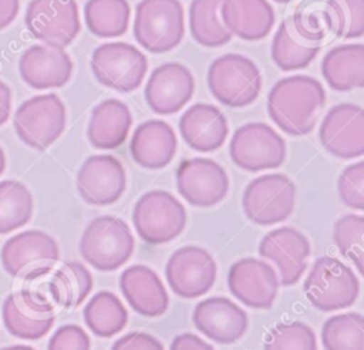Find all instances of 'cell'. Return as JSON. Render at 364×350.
Listing matches in <instances>:
<instances>
[{"label": "cell", "mask_w": 364, "mask_h": 350, "mask_svg": "<svg viewBox=\"0 0 364 350\" xmlns=\"http://www.w3.org/2000/svg\"><path fill=\"white\" fill-rule=\"evenodd\" d=\"M326 104L321 83L310 75L296 74L279 80L267 95L270 120L287 135L310 134Z\"/></svg>", "instance_id": "1"}, {"label": "cell", "mask_w": 364, "mask_h": 350, "mask_svg": "<svg viewBox=\"0 0 364 350\" xmlns=\"http://www.w3.org/2000/svg\"><path fill=\"white\" fill-rule=\"evenodd\" d=\"M134 249L135 239L129 226L112 215L94 218L80 239L82 259L100 272L119 269L129 260Z\"/></svg>", "instance_id": "2"}, {"label": "cell", "mask_w": 364, "mask_h": 350, "mask_svg": "<svg viewBox=\"0 0 364 350\" xmlns=\"http://www.w3.org/2000/svg\"><path fill=\"white\" fill-rule=\"evenodd\" d=\"M303 292L317 310L334 312L355 303L360 282L348 265L333 256H321L313 262Z\"/></svg>", "instance_id": "3"}, {"label": "cell", "mask_w": 364, "mask_h": 350, "mask_svg": "<svg viewBox=\"0 0 364 350\" xmlns=\"http://www.w3.org/2000/svg\"><path fill=\"white\" fill-rule=\"evenodd\" d=\"M185 36V14L179 0H141L135 9L134 37L148 53L176 48Z\"/></svg>", "instance_id": "4"}, {"label": "cell", "mask_w": 364, "mask_h": 350, "mask_svg": "<svg viewBox=\"0 0 364 350\" xmlns=\"http://www.w3.org/2000/svg\"><path fill=\"white\" fill-rule=\"evenodd\" d=\"M210 94L230 108L247 107L256 101L262 90V74L249 57L228 53L215 58L208 68Z\"/></svg>", "instance_id": "5"}, {"label": "cell", "mask_w": 364, "mask_h": 350, "mask_svg": "<svg viewBox=\"0 0 364 350\" xmlns=\"http://www.w3.org/2000/svg\"><path fill=\"white\" fill-rule=\"evenodd\" d=\"M136 235L148 245H162L178 238L186 226V209L168 191L152 189L142 193L132 209Z\"/></svg>", "instance_id": "6"}, {"label": "cell", "mask_w": 364, "mask_h": 350, "mask_svg": "<svg viewBox=\"0 0 364 350\" xmlns=\"http://www.w3.org/2000/svg\"><path fill=\"white\" fill-rule=\"evenodd\" d=\"M0 258L3 269L11 277L36 280L55 266L60 259V249L51 235L30 229L7 239Z\"/></svg>", "instance_id": "7"}, {"label": "cell", "mask_w": 364, "mask_h": 350, "mask_svg": "<svg viewBox=\"0 0 364 350\" xmlns=\"http://www.w3.org/2000/svg\"><path fill=\"white\" fill-rule=\"evenodd\" d=\"M65 121V105L53 92L26 100L13 117V125L20 141L37 151L47 149L61 137Z\"/></svg>", "instance_id": "8"}, {"label": "cell", "mask_w": 364, "mask_h": 350, "mask_svg": "<svg viewBox=\"0 0 364 350\" xmlns=\"http://www.w3.org/2000/svg\"><path fill=\"white\" fill-rule=\"evenodd\" d=\"M296 185L284 174H264L252 179L242 195L246 218L260 226L286 221L294 211Z\"/></svg>", "instance_id": "9"}, {"label": "cell", "mask_w": 364, "mask_h": 350, "mask_svg": "<svg viewBox=\"0 0 364 350\" xmlns=\"http://www.w3.org/2000/svg\"><path fill=\"white\" fill-rule=\"evenodd\" d=\"M91 71L104 87L131 92L141 87L148 71V60L129 43H104L92 51Z\"/></svg>", "instance_id": "10"}, {"label": "cell", "mask_w": 364, "mask_h": 350, "mask_svg": "<svg viewBox=\"0 0 364 350\" xmlns=\"http://www.w3.org/2000/svg\"><path fill=\"white\" fill-rule=\"evenodd\" d=\"M286 152L283 137L264 122L243 124L233 132L229 144L230 159L247 172L282 166Z\"/></svg>", "instance_id": "11"}, {"label": "cell", "mask_w": 364, "mask_h": 350, "mask_svg": "<svg viewBox=\"0 0 364 350\" xmlns=\"http://www.w3.org/2000/svg\"><path fill=\"white\" fill-rule=\"evenodd\" d=\"M1 319L11 336L21 340H38L51 330L55 314L48 293L23 287L4 299Z\"/></svg>", "instance_id": "12"}, {"label": "cell", "mask_w": 364, "mask_h": 350, "mask_svg": "<svg viewBox=\"0 0 364 350\" xmlns=\"http://www.w3.org/2000/svg\"><path fill=\"white\" fill-rule=\"evenodd\" d=\"M24 23L34 38L60 48L70 46L81 30L75 0H31Z\"/></svg>", "instance_id": "13"}, {"label": "cell", "mask_w": 364, "mask_h": 350, "mask_svg": "<svg viewBox=\"0 0 364 350\" xmlns=\"http://www.w3.org/2000/svg\"><path fill=\"white\" fill-rule=\"evenodd\" d=\"M218 265L202 246L186 245L176 249L165 265V277L171 290L182 299H195L208 293L216 282Z\"/></svg>", "instance_id": "14"}, {"label": "cell", "mask_w": 364, "mask_h": 350, "mask_svg": "<svg viewBox=\"0 0 364 350\" xmlns=\"http://www.w3.org/2000/svg\"><path fill=\"white\" fill-rule=\"evenodd\" d=\"M176 189L189 205L209 208L226 198L229 176L225 168L210 158H186L176 168Z\"/></svg>", "instance_id": "15"}, {"label": "cell", "mask_w": 364, "mask_h": 350, "mask_svg": "<svg viewBox=\"0 0 364 350\" xmlns=\"http://www.w3.org/2000/svg\"><path fill=\"white\" fill-rule=\"evenodd\" d=\"M318 139L321 147L336 158H360L364 154L363 108L351 102L331 107L320 124Z\"/></svg>", "instance_id": "16"}, {"label": "cell", "mask_w": 364, "mask_h": 350, "mask_svg": "<svg viewBox=\"0 0 364 350\" xmlns=\"http://www.w3.org/2000/svg\"><path fill=\"white\" fill-rule=\"evenodd\" d=\"M127 189V174L118 158L109 154L88 157L77 172V191L94 206L117 202Z\"/></svg>", "instance_id": "17"}, {"label": "cell", "mask_w": 364, "mask_h": 350, "mask_svg": "<svg viewBox=\"0 0 364 350\" xmlns=\"http://www.w3.org/2000/svg\"><path fill=\"white\" fill-rule=\"evenodd\" d=\"M230 293L250 309H270L279 290V277L273 266L257 258H242L228 272Z\"/></svg>", "instance_id": "18"}, {"label": "cell", "mask_w": 364, "mask_h": 350, "mask_svg": "<svg viewBox=\"0 0 364 350\" xmlns=\"http://www.w3.org/2000/svg\"><path fill=\"white\" fill-rule=\"evenodd\" d=\"M257 252L262 258L274 262L280 285L293 286L307 269L310 242L296 228L282 226L262 238Z\"/></svg>", "instance_id": "19"}, {"label": "cell", "mask_w": 364, "mask_h": 350, "mask_svg": "<svg viewBox=\"0 0 364 350\" xmlns=\"http://www.w3.org/2000/svg\"><path fill=\"white\" fill-rule=\"evenodd\" d=\"M195 78L188 67L169 61L158 65L149 75L144 95L152 112L171 115L182 110L193 97Z\"/></svg>", "instance_id": "20"}, {"label": "cell", "mask_w": 364, "mask_h": 350, "mask_svg": "<svg viewBox=\"0 0 364 350\" xmlns=\"http://www.w3.org/2000/svg\"><path fill=\"white\" fill-rule=\"evenodd\" d=\"M196 330L219 344H232L242 339L249 327L247 313L225 296L200 300L192 313Z\"/></svg>", "instance_id": "21"}, {"label": "cell", "mask_w": 364, "mask_h": 350, "mask_svg": "<svg viewBox=\"0 0 364 350\" xmlns=\"http://www.w3.org/2000/svg\"><path fill=\"white\" fill-rule=\"evenodd\" d=\"M74 64L64 48L47 44L28 47L18 60L23 81L34 90L61 88L73 75Z\"/></svg>", "instance_id": "22"}, {"label": "cell", "mask_w": 364, "mask_h": 350, "mask_svg": "<svg viewBox=\"0 0 364 350\" xmlns=\"http://www.w3.org/2000/svg\"><path fill=\"white\" fill-rule=\"evenodd\" d=\"M119 289L129 307L145 317H159L169 307V296L159 275L145 266H128L119 276Z\"/></svg>", "instance_id": "23"}, {"label": "cell", "mask_w": 364, "mask_h": 350, "mask_svg": "<svg viewBox=\"0 0 364 350\" xmlns=\"http://www.w3.org/2000/svg\"><path fill=\"white\" fill-rule=\"evenodd\" d=\"M179 132L185 144L198 152L219 149L229 134L225 114L212 104L198 102L179 118Z\"/></svg>", "instance_id": "24"}, {"label": "cell", "mask_w": 364, "mask_h": 350, "mask_svg": "<svg viewBox=\"0 0 364 350\" xmlns=\"http://www.w3.org/2000/svg\"><path fill=\"white\" fill-rule=\"evenodd\" d=\"M178 139L172 127L161 120L141 122L129 142V152L139 166L161 169L171 164L176 154Z\"/></svg>", "instance_id": "25"}, {"label": "cell", "mask_w": 364, "mask_h": 350, "mask_svg": "<svg viewBox=\"0 0 364 350\" xmlns=\"http://www.w3.org/2000/svg\"><path fill=\"white\" fill-rule=\"evenodd\" d=\"M220 18L232 36L257 41L269 36L276 14L267 0H222Z\"/></svg>", "instance_id": "26"}, {"label": "cell", "mask_w": 364, "mask_h": 350, "mask_svg": "<svg viewBox=\"0 0 364 350\" xmlns=\"http://www.w3.org/2000/svg\"><path fill=\"white\" fill-rule=\"evenodd\" d=\"M132 115L125 102L108 98L97 104L87 125V138L97 149L119 148L131 129Z\"/></svg>", "instance_id": "27"}, {"label": "cell", "mask_w": 364, "mask_h": 350, "mask_svg": "<svg viewBox=\"0 0 364 350\" xmlns=\"http://www.w3.org/2000/svg\"><path fill=\"white\" fill-rule=\"evenodd\" d=\"M321 75L327 85L340 92L364 87V46L347 43L333 47L321 60Z\"/></svg>", "instance_id": "28"}, {"label": "cell", "mask_w": 364, "mask_h": 350, "mask_svg": "<svg viewBox=\"0 0 364 350\" xmlns=\"http://www.w3.org/2000/svg\"><path fill=\"white\" fill-rule=\"evenodd\" d=\"M92 283V275L84 263L68 260L53 273L47 285V293L55 304L74 309L88 297Z\"/></svg>", "instance_id": "29"}, {"label": "cell", "mask_w": 364, "mask_h": 350, "mask_svg": "<svg viewBox=\"0 0 364 350\" xmlns=\"http://www.w3.org/2000/svg\"><path fill=\"white\" fill-rule=\"evenodd\" d=\"M321 46L310 43L297 34L291 18H284L272 41V60L283 71L306 68L318 54Z\"/></svg>", "instance_id": "30"}, {"label": "cell", "mask_w": 364, "mask_h": 350, "mask_svg": "<svg viewBox=\"0 0 364 350\" xmlns=\"http://www.w3.org/2000/svg\"><path fill=\"white\" fill-rule=\"evenodd\" d=\"M87 327L98 337H112L125 329L128 323V310L121 299L109 292H97L82 312Z\"/></svg>", "instance_id": "31"}, {"label": "cell", "mask_w": 364, "mask_h": 350, "mask_svg": "<svg viewBox=\"0 0 364 350\" xmlns=\"http://www.w3.org/2000/svg\"><path fill=\"white\" fill-rule=\"evenodd\" d=\"M222 0H192L189 6V30L192 38L203 47L228 44L232 34L220 18Z\"/></svg>", "instance_id": "32"}, {"label": "cell", "mask_w": 364, "mask_h": 350, "mask_svg": "<svg viewBox=\"0 0 364 350\" xmlns=\"http://www.w3.org/2000/svg\"><path fill=\"white\" fill-rule=\"evenodd\" d=\"M131 7L128 0H87L84 18L88 30L101 38H114L127 33Z\"/></svg>", "instance_id": "33"}, {"label": "cell", "mask_w": 364, "mask_h": 350, "mask_svg": "<svg viewBox=\"0 0 364 350\" xmlns=\"http://www.w3.org/2000/svg\"><path fill=\"white\" fill-rule=\"evenodd\" d=\"M33 215V196L28 188L14 179L0 182V235L27 225Z\"/></svg>", "instance_id": "34"}, {"label": "cell", "mask_w": 364, "mask_h": 350, "mask_svg": "<svg viewBox=\"0 0 364 350\" xmlns=\"http://www.w3.org/2000/svg\"><path fill=\"white\" fill-rule=\"evenodd\" d=\"M324 350H364V317L348 312L328 317L321 327Z\"/></svg>", "instance_id": "35"}, {"label": "cell", "mask_w": 364, "mask_h": 350, "mask_svg": "<svg viewBox=\"0 0 364 350\" xmlns=\"http://www.w3.org/2000/svg\"><path fill=\"white\" fill-rule=\"evenodd\" d=\"M290 18L297 34L310 43L320 44L331 34L327 0H303Z\"/></svg>", "instance_id": "36"}, {"label": "cell", "mask_w": 364, "mask_h": 350, "mask_svg": "<svg viewBox=\"0 0 364 350\" xmlns=\"http://www.w3.org/2000/svg\"><path fill=\"white\" fill-rule=\"evenodd\" d=\"M333 240L338 252L364 275V216L347 213L338 218L333 226Z\"/></svg>", "instance_id": "37"}, {"label": "cell", "mask_w": 364, "mask_h": 350, "mask_svg": "<svg viewBox=\"0 0 364 350\" xmlns=\"http://www.w3.org/2000/svg\"><path fill=\"white\" fill-rule=\"evenodd\" d=\"M263 350H317L316 333L303 322L279 323L266 334Z\"/></svg>", "instance_id": "38"}, {"label": "cell", "mask_w": 364, "mask_h": 350, "mask_svg": "<svg viewBox=\"0 0 364 350\" xmlns=\"http://www.w3.org/2000/svg\"><path fill=\"white\" fill-rule=\"evenodd\" d=\"M331 34L343 40L364 36V0H327Z\"/></svg>", "instance_id": "39"}, {"label": "cell", "mask_w": 364, "mask_h": 350, "mask_svg": "<svg viewBox=\"0 0 364 350\" xmlns=\"http://www.w3.org/2000/svg\"><path fill=\"white\" fill-rule=\"evenodd\" d=\"M340 201L350 209L364 211V162L347 165L337 181Z\"/></svg>", "instance_id": "40"}, {"label": "cell", "mask_w": 364, "mask_h": 350, "mask_svg": "<svg viewBox=\"0 0 364 350\" xmlns=\"http://www.w3.org/2000/svg\"><path fill=\"white\" fill-rule=\"evenodd\" d=\"M47 350H91V340L81 326L63 324L50 337Z\"/></svg>", "instance_id": "41"}, {"label": "cell", "mask_w": 364, "mask_h": 350, "mask_svg": "<svg viewBox=\"0 0 364 350\" xmlns=\"http://www.w3.org/2000/svg\"><path fill=\"white\" fill-rule=\"evenodd\" d=\"M111 350H165L164 344L145 332H129L114 341Z\"/></svg>", "instance_id": "42"}, {"label": "cell", "mask_w": 364, "mask_h": 350, "mask_svg": "<svg viewBox=\"0 0 364 350\" xmlns=\"http://www.w3.org/2000/svg\"><path fill=\"white\" fill-rule=\"evenodd\" d=\"M171 350H215L212 344L193 333L176 334L171 341Z\"/></svg>", "instance_id": "43"}, {"label": "cell", "mask_w": 364, "mask_h": 350, "mask_svg": "<svg viewBox=\"0 0 364 350\" xmlns=\"http://www.w3.org/2000/svg\"><path fill=\"white\" fill-rule=\"evenodd\" d=\"M20 0H0V30L7 27L17 17Z\"/></svg>", "instance_id": "44"}, {"label": "cell", "mask_w": 364, "mask_h": 350, "mask_svg": "<svg viewBox=\"0 0 364 350\" xmlns=\"http://www.w3.org/2000/svg\"><path fill=\"white\" fill-rule=\"evenodd\" d=\"M11 112V91L9 85L0 80V125L9 121Z\"/></svg>", "instance_id": "45"}, {"label": "cell", "mask_w": 364, "mask_h": 350, "mask_svg": "<svg viewBox=\"0 0 364 350\" xmlns=\"http://www.w3.org/2000/svg\"><path fill=\"white\" fill-rule=\"evenodd\" d=\"M1 350H36V349L31 346H27V344H13V346L3 347Z\"/></svg>", "instance_id": "46"}, {"label": "cell", "mask_w": 364, "mask_h": 350, "mask_svg": "<svg viewBox=\"0 0 364 350\" xmlns=\"http://www.w3.org/2000/svg\"><path fill=\"white\" fill-rule=\"evenodd\" d=\"M4 169H6V155L3 148L0 147V175L4 172Z\"/></svg>", "instance_id": "47"}, {"label": "cell", "mask_w": 364, "mask_h": 350, "mask_svg": "<svg viewBox=\"0 0 364 350\" xmlns=\"http://www.w3.org/2000/svg\"><path fill=\"white\" fill-rule=\"evenodd\" d=\"M273 1H276V3H282V4H284V3H289V1H291V0H273Z\"/></svg>", "instance_id": "48"}]
</instances>
